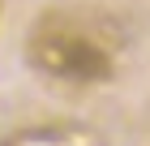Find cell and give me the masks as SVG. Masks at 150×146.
Segmentation results:
<instances>
[{
    "label": "cell",
    "instance_id": "obj_1",
    "mask_svg": "<svg viewBox=\"0 0 150 146\" xmlns=\"http://www.w3.org/2000/svg\"><path fill=\"white\" fill-rule=\"evenodd\" d=\"M39 69H47L52 78H69V82H103L112 78V60L99 43H90L86 34L73 30H43L30 47Z\"/></svg>",
    "mask_w": 150,
    "mask_h": 146
}]
</instances>
